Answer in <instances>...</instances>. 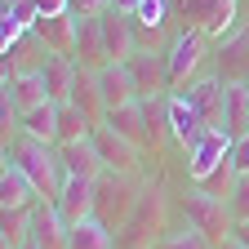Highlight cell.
I'll list each match as a JSON object with an SVG mask.
<instances>
[{
	"mask_svg": "<svg viewBox=\"0 0 249 249\" xmlns=\"http://www.w3.org/2000/svg\"><path fill=\"white\" fill-rule=\"evenodd\" d=\"M71 62L85 71L107 67V45H103V27L98 18H80L76 14V45H71Z\"/></svg>",
	"mask_w": 249,
	"mask_h": 249,
	"instance_id": "cell-14",
	"label": "cell"
},
{
	"mask_svg": "<svg viewBox=\"0 0 249 249\" xmlns=\"http://www.w3.org/2000/svg\"><path fill=\"white\" fill-rule=\"evenodd\" d=\"M40 5V18H58V14H71V5L67 0H36Z\"/></svg>",
	"mask_w": 249,
	"mask_h": 249,
	"instance_id": "cell-35",
	"label": "cell"
},
{
	"mask_svg": "<svg viewBox=\"0 0 249 249\" xmlns=\"http://www.w3.org/2000/svg\"><path fill=\"white\" fill-rule=\"evenodd\" d=\"M231 142H236L231 129H205L192 147H187V178L192 182H209V174L231 156Z\"/></svg>",
	"mask_w": 249,
	"mask_h": 249,
	"instance_id": "cell-7",
	"label": "cell"
},
{
	"mask_svg": "<svg viewBox=\"0 0 249 249\" xmlns=\"http://www.w3.org/2000/svg\"><path fill=\"white\" fill-rule=\"evenodd\" d=\"M67 103H76L93 124H103L107 107H103V93H98V71H85L76 67V80H71V93H67Z\"/></svg>",
	"mask_w": 249,
	"mask_h": 249,
	"instance_id": "cell-23",
	"label": "cell"
},
{
	"mask_svg": "<svg viewBox=\"0 0 249 249\" xmlns=\"http://www.w3.org/2000/svg\"><path fill=\"white\" fill-rule=\"evenodd\" d=\"M18 129L31 134V138L53 142V134H58V103H40V107L22 111V116H18Z\"/></svg>",
	"mask_w": 249,
	"mask_h": 249,
	"instance_id": "cell-27",
	"label": "cell"
},
{
	"mask_svg": "<svg viewBox=\"0 0 249 249\" xmlns=\"http://www.w3.org/2000/svg\"><path fill=\"white\" fill-rule=\"evenodd\" d=\"M231 236H236V240H245V249H249V223H236V227H231Z\"/></svg>",
	"mask_w": 249,
	"mask_h": 249,
	"instance_id": "cell-37",
	"label": "cell"
},
{
	"mask_svg": "<svg viewBox=\"0 0 249 249\" xmlns=\"http://www.w3.org/2000/svg\"><path fill=\"white\" fill-rule=\"evenodd\" d=\"M22 36H27V27H22L18 18H9V14L0 18V53H5V49H14V45H18Z\"/></svg>",
	"mask_w": 249,
	"mask_h": 249,
	"instance_id": "cell-32",
	"label": "cell"
},
{
	"mask_svg": "<svg viewBox=\"0 0 249 249\" xmlns=\"http://www.w3.org/2000/svg\"><path fill=\"white\" fill-rule=\"evenodd\" d=\"M124 67H129L134 85H138V98H156V93L174 89L169 85V49H156V45H138L129 58H124Z\"/></svg>",
	"mask_w": 249,
	"mask_h": 249,
	"instance_id": "cell-6",
	"label": "cell"
},
{
	"mask_svg": "<svg viewBox=\"0 0 249 249\" xmlns=\"http://www.w3.org/2000/svg\"><path fill=\"white\" fill-rule=\"evenodd\" d=\"M213 76L223 85H249V27H236L213 58Z\"/></svg>",
	"mask_w": 249,
	"mask_h": 249,
	"instance_id": "cell-10",
	"label": "cell"
},
{
	"mask_svg": "<svg viewBox=\"0 0 249 249\" xmlns=\"http://www.w3.org/2000/svg\"><path fill=\"white\" fill-rule=\"evenodd\" d=\"M67 249H116V236L103 218H85V223L67 227Z\"/></svg>",
	"mask_w": 249,
	"mask_h": 249,
	"instance_id": "cell-25",
	"label": "cell"
},
{
	"mask_svg": "<svg viewBox=\"0 0 249 249\" xmlns=\"http://www.w3.org/2000/svg\"><path fill=\"white\" fill-rule=\"evenodd\" d=\"M205 31H196V27H182L178 36L169 40V85L174 89H182L187 80H196V71H200V62H205Z\"/></svg>",
	"mask_w": 249,
	"mask_h": 249,
	"instance_id": "cell-9",
	"label": "cell"
},
{
	"mask_svg": "<svg viewBox=\"0 0 249 249\" xmlns=\"http://www.w3.org/2000/svg\"><path fill=\"white\" fill-rule=\"evenodd\" d=\"M227 160H231V169H236V174H249V134H236Z\"/></svg>",
	"mask_w": 249,
	"mask_h": 249,
	"instance_id": "cell-33",
	"label": "cell"
},
{
	"mask_svg": "<svg viewBox=\"0 0 249 249\" xmlns=\"http://www.w3.org/2000/svg\"><path fill=\"white\" fill-rule=\"evenodd\" d=\"M151 249H218L205 231H196L192 223H182V227H174V231H165L160 240H156Z\"/></svg>",
	"mask_w": 249,
	"mask_h": 249,
	"instance_id": "cell-28",
	"label": "cell"
},
{
	"mask_svg": "<svg viewBox=\"0 0 249 249\" xmlns=\"http://www.w3.org/2000/svg\"><path fill=\"white\" fill-rule=\"evenodd\" d=\"M236 5H240V0H178L187 27L205 31L209 40H227V36H231V27H236Z\"/></svg>",
	"mask_w": 249,
	"mask_h": 249,
	"instance_id": "cell-5",
	"label": "cell"
},
{
	"mask_svg": "<svg viewBox=\"0 0 249 249\" xmlns=\"http://www.w3.org/2000/svg\"><path fill=\"white\" fill-rule=\"evenodd\" d=\"M31 249H67V223L53 209V200H40L31 209Z\"/></svg>",
	"mask_w": 249,
	"mask_h": 249,
	"instance_id": "cell-15",
	"label": "cell"
},
{
	"mask_svg": "<svg viewBox=\"0 0 249 249\" xmlns=\"http://www.w3.org/2000/svg\"><path fill=\"white\" fill-rule=\"evenodd\" d=\"M98 27H103V45H107V62H124L134 49H138V36H134V18L120 14V9H107L98 14Z\"/></svg>",
	"mask_w": 249,
	"mask_h": 249,
	"instance_id": "cell-13",
	"label": "cell"
},
{
	"mask_svg": "<svg viewBox=\"0 0 249 249\" xmlns=\"http://www.w3.org/2000/svg\"><path fill=\"white\" fill-rule=\"evenodd\" d=\"M93 147H98V156H103V165L111 169V174H138V151L142 147H134L129 138H120L111 124H93Z\"/></svg>",
	"mask_w": 249,
	"mask_h": 249,
	"instance_id": "cell-11",
	"label": "cell"
},
{
	"mask_svg": "<svg viewBox=\"0 0 249 249\" xmlns=\"http://www.w3.org/2000/svg\"><path fill=\"white\" fill-rule=\"evenodd\" d=\"M40 205V192L18 165H5L0 169V209H36Z\"/></svg>",
	"mask_w": 249,
	"mask_h": 249,
	"instance_id": "cell-19",
	"label": "cell"
},
{
	"mask_svg": "<svg viewBox=\"0 0 249 249\" xmlns=\"http://www.w3.org/2000/svg\"><path fill=\"white\" fill-rule=\"evenodd\" d=\"M178 93L200 111V120L209 124V129H227V85L218 76H196V80H187Z\"/></svg>",
	"mask_w": 249,
	"mask_h": 249,
	"instance_id": "cell-8",
	"label": "cell"
},
{
	"mask_svg": "<svg viewBox=\"0 0 249 249\" xmlns=\"http://www.w3.org/2000/svg\"><path fill=\"white\" fill-rule=\"evenodd\" d=\"M27 236H31V209H5V218H0V245L18 249V245H27Z\"/></svg>",
	"mask_w": 249,
	"mask_h": 249,
	"instance_id": "cell-29",
	"label": "cell"
},
{
	"mask_svg": "<svg viewBox=\"0 0 249 249\" xmlns=\"http://www.w3.org/2000/svg\"><path fill=\"white\" fill-rule=\"evenodd\" d=\"M98 93H103V107L107 111L138 103V85H134V76H129L124 62H107V67H98Z\"/></svg>",
	"mask_w": 249,
	"mask_h": 249,
	"instance_id": "cell-16",
	"label": "cell"
},
{
	"mask_svg": "<svg viewBox=\"0 0 249 249\" xmlns=\"http://www.w3.org/2000/svg\"><path fill=\"white\" fill-rule=\"evenodd\" d=\"M160 236H165V196L156 187H142L129 223L116 231V249H151Z\"/></svg>",
	"mask_w": 249,
	"mask_h": 249,
	"instance_id": "cell-4",
	"label": "cell"
},
{
	"mask_svg": "<svg viewBox=\"0 0 249 249\" xmlns=\"http://www.w3.org/2000/svg\"><path fill=\"white\" fill-rule=\"evenodd\" d=\"M138 196H142L138 174H111L107 169L98 182H93V218H103L111 231H120L124 223H129Z\"/></svg>",
	"mask_w": 249,
	"mask_h": 249,
	"instance_id": "cell-3",
	"label": "cell"
},
{
	"mask_svg": "<svg viewBox=\"0 0 249 249\" xmlns=\"http://www.w3.org/2000/svg\"><path fill=\"white\" fill-rule=\"evenodd\" d=\"M93 182H98V178H76V174L62 178V192H58L53 209L62 213V223H67V227L93 218Z\"/></svg>",
	"mask_w": 249,
	"mask_h": 249,
	"instance_id": "cell-12",
	"label": "cell"
},
{
	"mask_svg": "<svg viewBox=\"0 0 249 249\" xmlns=\"http://www.w3.org/2000/svg\"><path fill=\"white\" fill-rule=\"evenodd\" d=\"M36 40L49 49V53H67L71 58V45H76V14H58V18H40L36 27Z\"/></svg>",
	"mask_w": 249,
	"mask_h": 249,
	"instance_id": "cell-21",
	"label": "cell"
},
{
	"mask_svg": "<svg viewBox=\"0 0 249 249\" xmlns=\"http://www.w3.org/2000/svg\"><path fill=\"white\" fill-rule=\"evenodd\" d=\"M58 160H62V174H76V178H103L107 174V165H103L98 147H93V138H85V142H62L58 147Z\"/></svg>",
	"mask_w": 249,
	"mask_h": 249,
	"instance_id": "cell-18",
	"label": "cell"
},
{
	"mask_svg": "<svg viewBox=\"0 0 249 249\" xmlns=\"http://www.w3.org/2000/svg\"><path fill=\"white\" fill-rule=\"evenodd\" d=\"M205 129H209V124L200 120V111H196L192 103H187L182 93H169V138H174V142L187 151V147H192V142H196Z\"/></svg>",
	"mask_w": 249,
	"mask_h": 249,
	"instance_id": "cell-17",
	"label": "cell"
},
{
	"mask_svg": "<svg viewBox=\"0 0 249 249\" xmlns=\"http://www.w3.org/2000/svg\"><path fill=\"white\" fill-rule=\"evenodd\" d=\"M71 80H76V62L67 53H45V62H40V85L49 93V103H67Z\"/></svg>",
	"mask_w": 249,
	"mask_h": 249,
	"instance_id": "cell-20",
	"label": "cell"
},
{
	"mask_svg": "<svg viewBox=\"0 0 249 249\" xmlns=\"http://www.w3.org/2000/svg\"><path fill=\"white\" fill-rule=\"evenodd\" d=\"M103 124H111V129H116L120 138H129L134 147H151V138H147V116H142V103H129V107H116V111H107V116H103Z\"/></svg>",
	"mask_w": 249,
	"mask_h": 249,
	"instance_id": "cell-24",
	"label": "cell"
},
{
	"mask_svg": "<svg viewBox=\"0 0 249 249\" xmlns=\"http://www.w3.org/2000/svg\"><path fill=\"white\" fill-rule=\"evenodd\" d=\"M67 5H71V14H80V18H98V14L111 9V0H67Z\"/></svg>",
	"mask_w": 249,
	"mask_h": 249,
	"instance_id": "cell-34",
	"label": "cell"
},
{
	"mask_svg": "<svg viewBox=\"0 0 249 249\" xmlns=\"http://www.w3.org/2000/svg\"><path fill=\"white\" fill-rule=\"evenodd\" d=\"M0 93H5V98L18 107V116H22V111H31V107H40V103H49V93H45V85H40V71H27V76H5Z\"/></svg>",
	"mask_w": 249,
	"mask_h": 249,
	"instance_id": "cell-22",
	"label": "cell"
},
{
	"mask_svg": "<svg viewBox=\"0 0 249 249\" xmlns=\"http://www.w3.org/2000/svg\"><path fill=\"white\" fill-rule=\"evenodd\" d=\"M178 209H182L187 223H192L196 231H205L213 245H223V240L231 236V227H236L227 200L213 196V192H205L200 182H192V187H182V192H178Z\"/></svg>",
	"mask_w": 249,
	"mask_h": 249,
	"instance_id": "cell-2",
	"label": "cell"
},
{
	"mask_svg": "<svg viewBox=\"0 0 249 249\" xmlns=\"http://www.w3.org/2000/svg\"><path fill=\"white\" fill-rule=\"evenodd\" d=\"M138 5H142V0H111V9H120V14H129V18L138 14Z\"/></svg>",
	"mask_w": 249,
	"mask_h": 249,
	"instance_id": "cell-36",
	"label": "cell"
},
{
	"mask_svg": "<svg viewBox=\"0 0 249 249\" xmlns=\"http://www.w3.org/2000/svg\"><path fill=\"white\" fill-rule=\"evenodd\" d=\"M227 209H231V223H249V174H236L227 192Z\"/></svg>",
	"mask_w": 249,
	"mask_h": 249,
	"instance_id": "cell-31",
	"label": "cell"
},
{
	"mask_svg": "<svg viewBox=\"0 0 249 249\" xmlns=\"http://www.w3.org/2000/svg\"><path fill=\"white\" fill-rule=\"evenodd\" d=\"M218 249H245V240H236V236H227L223 245H218Z\"/></svg>",
	"mask_w": 249,
	"mask_h": 249,
	"instance_id": "cell-38",
	"label": "cell"
},
{
	"mask_svg": "<svg viewBox=\"0 0 249 249\" xmlns=\"http://www.w3.org/2000/svg\"><path fill=\"white\" fill-rule=\"evenodd\" d=\"M5 165H18L31 182H36L40 200H58L62 192V160H58V142H45V138H31V134H14L5 142Z\"/></svg>",
	"mask_w": 249,
	"mask_h": 249,
	"instance_id": "cell-1",
	"label": "cell"
},
{
	"mask_svg": "<svg viewBox=\"0 0 249 249\" xmlns=\"http://www.w3.org/2000/svg\"><path fill=\"white\" fill-rule=\"evenodd\" d=\"M134 22L147 31V36H156V31L169 22V0H142L138 14H134Z\"/></svg>",
	"mask_w": 249,
	"mask_h": 249,
	"instance_id": "cell-30",
	"label": "cell"
},
{
	"mask_svg": "<svg viewBox=\"0 0 249 249\" xmlns=\"http://www.w3.org/2000/svg\"><path fill=\"white\" fill-rule=\"evenodd\" d=\"M93 134V120L76 107V103H58V134H53V142L62 147V142H85Z\"/></svg>",
	"mask_w": 249,
	"mask_h": 249,
	"instance_id": "cell-26",
	"label": "cell"
}]
</instances>
